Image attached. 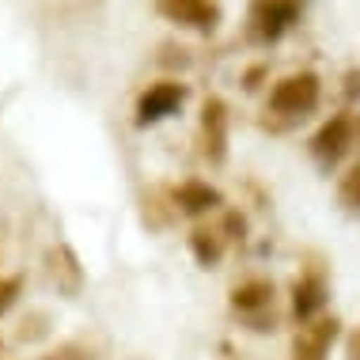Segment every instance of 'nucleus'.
<instances>
[{
  "label": "nucleus",
  "instance_id": "14",
  "mask_svg": "<svg viewBox=\"0 0 360 360\" xmlns=\"http://www.w3.org/2000/svg\"><path fill=\"white\" fill-rule=\"evenodd\" d=\"M19 288H23L19 277H0V315H8V307L19 300Z\"/></svg>",
  "mask_w": 360,
  "mask_h": 360
},
{
  "label": "nucleus",
  "instance_id": "13",
  "mask_svg": "<svg viewBox=\"0 0 360 360\" xmlns=\"http://www.w3.org/2000/svg\"><path fill=\"white\" fill-rule=\"evenodd\" d=\"M338 201H342L349 212H360V163H356V167H349V174H342Z\"/></svg>",
  "mask_w": 360,
  "mask_h": 360
},
{
  "label": "nucleus",
  "instance_id": "6",
  "mask_svg": "<svg viewBox=\"0 0 360 360\" xmlns=\"http://www.w3.org/2000/svg\"><path fill=\"white\" fill-rule=\"evenodd\" d=\"M334 338H338V319H315V323L300 326L296 342H292V356L296 360H326Z\"/></svg>",
  "mask_w": 360,
  "mask_h": 360
},
{
  "label": "nucleus",
  "instance_id": "18",
  "mask_svg": "<svg viewBox=\"0 0 360 360\" xmlns=\"http://www.w3.org/2000/svg\"><path fill=\"white\" fill-rule=\"evenodd\" d=\"M356 91H360V72L349 76V95H356Z\"/></svg>",
  "mask_w": 360,
  "mask_h": 360
},
{
  "label": "nucleus",
  "instance_id": "16",
  "mask_svg": "<svg viewBox=\"0 0 360 360\" xmlns=\"http://www.w3.org/2000/svg\"><path fill=\"white\" fill-rule=\"evenodd\" d=\"M224 228L231 231V239H243V236H247V220H243L239 212H228V220H224Z\"/></svg>",
  "mask_w": 360,
  "mask_h": 360
},
{
  "label": "nucleus",
  "instance_id": "17",
  "mask_svg": "<svg viewBox=\"0 0 360 360\" xmlns=\"http://www.w3.org/2000/svg\"><path fill=\"white\" fill-rule=\"evenodd\" d=\"M345 360H360V326L345 338Z\"/></svg>",
  "mask_w": 360,
  "mask_h": 360
},
{
  "label": "nucleus",
  "instance_id": "10",
  "mask_svg": "<svg viewBox=\"0 0 360 360\" xmlns=\"http://www.w3.org/2000/svg\"><path fill=\"white\" fill-rule=\"evenodd\" d=\"M220 190L217 186H209V182H198V179H190V182H182L179 190H174V205H179V212H186V217H205V212H212L220 205Z\"/></svg>",
  "mask_w": 360,
  "mask_h": 360
},
{
  "label": "nucleus",
  "instance_id": "11",
  "mask_svg": "<svg viewBox=\"0 0 360 360\" xmlns=\"http://www.w3.org/2000/svg\"><path fill=\"white\" fill-rule=\"evenodd\" d=\"M269 304H274V285L269 281H243V285H236V292H231V307L239 311V315H255V311H266Z\"/></svg>",
  "mask_w": 360,
  "mask_h": 360
},
{
  "label": "nucleus",
  "instance_id": "1",
  "mask_svg": "<svg viewBox=\"0 0 360 360\" xmlns=\"http://www.w3.org/2000/svg\"><path fill=\"white\" fill-rule=\"evenodd\" d=\"M319 76L315 72H292L269 91V110L281 118H304L319 106Z\"/></svg>",
  "mask_w": 360,
  "mask_h": 360
},
{
  "label": "nucleus",
  "instance_id": "9",
  "mask_svg": "<svg viewBox=\"0 0 360 360\" xmlns=\"http://www.w3.org/2000/svg\"><path fill=\"white\" fill-rule=\"evenodd\" d=\"M201 133H205V155L212 163H224L228 152V106L220 99H209L201 110Z\"/></svg>",
  "mask_w": 360,
  "mask_h": 360
},
{
  "label": "nucleus",
  "instance_id": "3",
  "mask_svg": "<svg viewBox=\"0 0 360 360\" xmlns=\"http://www.w3.org/2000/svg\"><path fill=\"white\" fill-rule=\"evenodd\" d=\"M353 133H356V125H353L349 114H334L330 122H323V125H319V133L311 137V152H315V160L323 163V167H334V163L349 152Z\"/></svg>",
  "mask_w": 360,
  "mask_h": 360
},
{
  "label": "nucleus",
  "instance_id": "2",
  "mask_svg": "<svg viewBox=\"0 0 360 360\" xmlns=\"http://www.w3.org/2000/svg\"><path fill=\"white\" fill-rule=\"evenodd\" d=\"M296 15H300L296 0H255L250 4V31H255L258 42H277L296 23Z\"/></svg>",
  "mask_w": 360,
  "mask_h": 360
},
{
  "label": "nucleus",
  "instance_id": "12",
  "mask_svg": "<svg viewBox=\"0 0 360 360\" xmlns=\"http://www.w3.org/2000/svg\"><path fill=\"white\" fill-rule=\"evenodd\" d=\"M190 250H193V258H198L205 269H212V266L220 262V255H224L220 239L212 236V231H205V228H198V231L190 236Z\"/></svg>",
  "mask_w": 360,
  "mask_h": 360
},
{
  "label": "nucleus",
  "instance_id": "7",
  "mask_svg": "<svg viewBox=\"0 0 360 360\" xmlns=\"http://www.w3.org/2000/svg\"><path fill=\"white\" fill-rule=\"evenodd\" d=\"M326 307V281L319 274H304L292 285V315H296V323H315L319 311Z\"/></svg>",
  "mask_w": 360,
  "mask_h": 360
},
{
  "label": "nucleus",
  "instance_id": "8",
  "mask_svg": "<svg viewBox=\"0 0 360 360\" xmlns=\"http://www.w3.org/2000/svg\"><path fill=\"white\" fill-rule=\"evenodd\" d=\"M46 266H50V277L53 285L65 292V296H76V292L84 288V269H80V258L72 255L69 243H57L50 247V255H46Z\"/></svg>",
  "mask_w": 360,
  "mask_h": 360
},
{
  "label": "nucleus",
  "instance_id": "4",
  "mask_svg": "<svg viewBox=\"0 0 360 360\" xmlns=\"http://www.w3.org/2000/svg\"><path fill=\"white\" fill-rule=\"evenodd\" d=\"M186 103V84H174V80H163L148 87L137 103V125H155L163 122L167 114H174L179 106Z\"/></svg>",
  "mask_w": 360,
  "mask_h": 360
},
{
  "label": "nucleus",
  "instance_id": "5",
  "mask_svg": "<svg viewBox=\"0 0 360 360\" xmlns=\"http://www.w3.org/2000/svg\"><path fill=\"white\" fill-rule=\"evenodd\" d=\"M160 15H167L171 23L193 27V31H212L220 19V8L212 0H155Z\"/></svg>",
  "mask_w": 360,
  "mask_h": 360
},
{
  "label": "nucleus",
  "instance_id": "15",
  "mask_svg": "<svg viewBox=\"0 0 360 360\" xmlns=\"http://www.w3.org/2000/svg\"><path fill=\"white\" fill-rule=\"evenodd\" d=\"M46 360H91V353H84V349H76V345H61L57 353H50Z\"/></svg>",
  "mask_w": 360,
  "mask_h": 360
}]
</instances>
